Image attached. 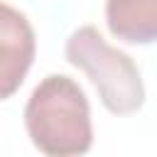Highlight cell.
<instances>
[{"label":"cell","instance_id":"2","mask_svg":"<svg viewBox=\"0 0 157 157\" xmlns=\"http://www.w3.org/2000/svg\"><path fill=\"white\" fill-rule=\"evenodd\" d=\"M66 59L81 69L98 91L101 103L113 115H130L145 103V83L130 54L110 47L103 34L86 25L66 39Z\"/></svg>","mask_w":157,"mask_h":157},{"label":"cell","instance_id":"3","mask_svg":"<svg viewBox=\"0 0 157 157\" xmlns=\"http://www.w3.org/2000/svg\"><path fill=\"white\" fill-rule=\"evenodd\" d=\"M37 39L29 20L7 2H0V101L15 96L34 61Z\"/></svg>","mask_w":157,"mask_h":157},{"label":"cell","instance_id":"4","mask_svg":"<svg viewBox=\"0 0 157 157\" xmlns=\"http://www.w3.org/2000/svg\"><path fill=\"white\" fill-rule=\"evenodd\" d=\"M108 32L125 44L157 42V0H105Z\"/></svg>","mask_w":157,"mask_h":157},{"label":"cell","instance_id":"1","mask_svg":"<svg viewBox=\"0 0 157 157\" xmlns=\"http://www.w3.org/2000/svg\"><path fill=\"white\" fill-rule=\"evenodd\" d=\"M32 145L49 157L83 155L93 145L91 105L83 88L66 74L44 76L25 105Z\"/></svg>","mask_w":157,"mask_h":157}]
</instances>
